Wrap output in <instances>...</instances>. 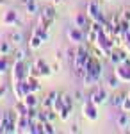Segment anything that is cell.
Here are the masks:
<instances>
[{"instance_id": "1", "label": "cell", "mask_w": 130, "mask_h": 134, "mask_svg": "<svg viewBox=\"0 0 130 134\" xmlns=\"http://www.w3.org/2000/svg\"><path fill=\"white\" fill-rule=\"evenodd\" d=\"M91 54L84 47H79L77 48V55H75V63H73V72H75V75L79 77V79H82L84 77V73H86V64H87V61H89Z\"/></svg>"}, {"instance_id": "2", "label": "cell", "mask_w": 130, "mask_h": 134, "mask_svg": "<svg viewBox=\"0 0 130 134\" xmlns=\"http://www.w3.org/2000/svg\"><path fill=\"white\" fill-rule=\"evenodd\" d=\"M0 118H2V125H4V132H5V134L18 132V129H16V120H18V114H16V111H7V113L2 114Z\"/></svg>"}, {"instance_id": "3", "label": "cell", "mask_w": 130, "mask_h": 134, "mask_svg": "<svg viewBox=\"0 0 130 134\" xmlns=\"http://www.w3.org/2000/svg\"><path fill=\"white\" fill-rule=\"evenodd\" d=\"M86 14L89 16L91 21H100V23H105V16H103V13H102L100 5L94 2V0H91V2H87V7H86Z\"/></svg>"}, {"instance_id": "4", "label": "cell", "mask_w": 130, "mask_h": 134, "mask_svg": "<svg viewBox=\"0 0 130 134\" xmlns=\"http://www.w3.org/2000/svg\"><path fill=\"white\" fill-rule=\"evenodd\" d=\"M82 114H84V118H87L89 122H96V120H98V105H94L89 98H86L84 104H82Z\"/></svg>"}, {"instance_id": "5", "label": "cell", "mask_w": 130, "mask_h": 134, "mask_svg": "<svg viewBox=\"0 0 130 134\" xmlns=\"http://www.w3.org/2000/svg\"><path fill=\"white\" fill-rule=\"evenodd\" d=\"M87 98H89L94 105H102V104L107 102L109 93H107V90H105V88H96V90H93V91H91V95L87 97Z\"/></svg>"}, {"instance_id": "6", "label": "cell", "mask_w": 130, "mask_h": 134, "mask_svg": "<svg viewBox=\"0 0 130 134\" xmlns=\"http://www.w3.org/2000/svg\"><path fill=\"white\" fill-rule=\"evenodd\" d=\"M34 68L38 72V77H50L52 72H54V68L48 66V63L45 61V59H36L34 61Z\"/></svg>"}, {"instance_id": "7", "label": "cell", "mask_w": 130, "mask_h": 134, "mask_svg": "<svg viewBox=\"0 0 130 134\" xmlns=\"http://www.w3.org/2000/svg\"><path fill=\"white\" fill-rule=\"evenodd\" d=\"M128 59V54L127 50H112L109 54V61L114 64V66H120V64H125V61Z\"/></svg>"}, {"instance_id": "8", "label": "cell", "mask_w": 130, "mask_h": 134, "mask_svg": "<svg viewBox=\"0 0 130 134\" xmlns=\"http://www.w3.org/2000/svg\"><path fill=\"white\" fill-rule=\"evenodd\" d=\"M68 38H70V41H73V43H82L84 40H86V32L82 31L80 27H71L70 31H68Z\"/></svg>"}, {"instance_id": "9", "label": "cell", "mask_w": 130, "mask_h": 134, "mask_svg": "<svg viewBox=\"0 0 130 134\" xmlns=\"http://www.w3.org/2000/svg\"><path fill=\"white\" fill-rule=\"evenodd\" d=\"M114 75L120 79L121 82H130V66H127V64H120V66H116Z\"/></svg>"}, {"instance_id": "10", "label": "cell", "mask_w": 130, "mask_h": 134, "mask_svg": "<svg viewBox=\"0 0 130 134\" xmlns=\"http://www.w3.org/2000/svg\"><path fill=\"white\" fill-rule=\"evenodd\" d=\"M75 25H77V27H80L84 32H87V31H89V27H91L89 16H87L86 13H79V14L75 16Z\"/></svg>"}, {"instance_id": "11", "label": "cell", "mask_w": 130, "mask_h": 134, "mask_svg": "<svg viewBox=\"0 0 130 134\" xmlns=\"http://www.w3.org/2000/svg\"><path fill=\"white\" fill-rule=\"evenodd\" d=\"M55 16H57L55 7H43V9L39 11V20L41 21H48V23H52V21L55 20Z\"/></svg>"}, {"instance_id": "12", "label": "cell", "mask_w": 130, "mask_h": 134, "mask_svg": "<svg viewBox=\"0 0 130 134\" xmlns=\"http://www.w3.org/2000/svg\"><path fill=\"white\" fill-rule=\"evenodd\" d=\"M16 129L18 132H30V122L27 116H18L16 120Z\"/></svg>"}, {"instance_id": "13", "label": "cell", "mask_w": 130, "mask_h": 134, "mask_svg": "<svg viewBox=\"0 0 130 134\" xmlns=\"http://www.w3.org/2000/svg\"><path fill=\"white\" fill-rule=\"evenodd\" d=\"M2 21H4L5 25H16V23H18V13L9 9L7 13H4V20Z\"/></svg>"}, {"instance_id": "14", "label": "cell", "mask_w": 130, "mask_h": 134, "mask_svg": "<svg viewBox=\"0 0 130 134\" xmlns=\"http://www.w3.org/2000/svg\"><path fill=\"white\" fill-rule=\"evenodd\" d=\"M41 45H43L41 36H39V34H36V32H32V38H30V41H29V48H30V50H38Z\"/></svg>"}, {"instance_id": "15", "label": "cell", "mask_w": 130, "mask_h": 134, "mask_svg": "<svg viewBox=\"0 0 130 134\" xmlns=\"http://www.w3.org/2000/svg\"><path fill=\"white\" fill-rule=\"evenodd\" d=\"M14 111H16V114H18V116H27L29 107H27V104L23 102V100H18V102L14 104Z\"/></svg>"}, {"instance_id": "16", "label": "cell", "mask_w": 130, "mask_h": 134, "mask_svg": "<svg viewBox=\"0 0 130 134\" xmlns=\"http://www.w3.org/2000/svg\"><path fill=\"white\" fill-rule=\"evenodd\" d=\"M116 124H118V127H128V124H130L128 113H127V111H121V113L118 114V120H116Z\"/></svg>"}, {"instance_id": "17", "label": "cell", "mask_w": 130, "mask_h": 134, "mask_svg": "<svg viewBox=\"0 0 130 134\" xmlns=\"http://www.w3.org/2000/svg\"><path fill=\"white\" fill-rule=\"evenodd\" d=\"M23 5L27 7V13H30V14H36V13H39V5H38V2H36V0L23 2Z\"/></svg>"}, {"instance_id": "18", "label": "cell", "mask_w": 130, "mask_h": 134, "mask_svg": "<svg viewBox=\"0 0 130 134\" xmlns=\"http://www.w3.org/2000/svg\"><path fill=\"white\" fill-rule=\"evenodd\" d=\"M61 100H62V104H64V107H70V109H73V102H75L73 95H68V93H61Z\"/></svg>"}, {"instance_id": "19", "label": "cell", "mask_w": 130, "mask_h": 134, "mask_svg": "<svg viewBox=\"0 0 130 134\" xmlns=\"http://www.w3.org/2000/svg\"><path fill=\"white\" fill-rule=\"evenodd\" d=\"M23 102L27 104V107H38V98H36V93H29V95L23 98Z\"/></svg>"}, {"instance_id": "20", "label": "cell", "mask_w": 130, "mask_h": 134, "mask_svg": "<svg viewBox=\"0 0 130 134\" xmlns=\"http://www.w3.org/2000/svg\"><path fill=\"white\" fill-rule=\"evenodd\" d=\"M125 97H127V95H114V97H112V98H110V105H112V107H121V104H123V100H125Z\"/></svg>"}, {"instance_id": "21", "label": "cell", "mask_w": 130, "mask_h": 134, "mask_svg": "<svg viewBox=\"0 0 130 134\" xmlns=\"http://www.w3.org/2000/svg\"><path fill=\"white\" fill-rule=\"evenodd\" d=\"M43 122H36V124H30V134H43Z\"/></svg>"}, {"instance_id": "22", "label": "cell", "mask_w": 130, "mask_h": 134, "mask_svg": "<svg viewBox=\"0 0 130 134\" xmlns=\"http://www.w3.org/2000/svg\"><path fill=\"white\" fill-rule=\"evenodd\" d=\"M120 79H118V77H116V75H110L109 77V81H107V86H109L110 90H116V88H118V86H120Z\"/></svg>"}, {"instance_id": "23", "label": "cell", "mask_w": 130, "mask_h": 134, "mask_svg": "<svg viewBox=\"0 0 130 134\" xmlns=\"http://www.w3.org/2000/svg\"><path fill=\"white\" fill-rule=\"evenodd\" d=\"M7 68H9V63H7V57L0 54V75L7 72Z\"/></svg>"}, {"instance_id": "24", "label": "cell", "mask_w": 130, "mask_h": 134, "mask_svg": "<svg viewBox=\"0 0 130 134\" xmlns=\"http://www.w3.org/2000/svg\"><path fill=\"white\" fill-rule=\"evenodd\" d=\"M9 52H11V41H2L0 43V54L9 55Z\"/></svg>"}, {"instance_id": "25", "label": "cell", "mask_w": 130, "mask_h": 134, "mask_svg": "<svg viewBox=\"0 0 130 134\" xmlns=\"http://www.w3.org/2000/svg\"><path fill=\"white\" fill-rule=\"evenodd\" d=\"M25 59H27V50L20 48V50L14 52V59L13 61H25Z\"/></svg>"}, {"instance_id": "26", "label": "cell", "mask_w": 130, "mask_h": 134, "mask_svg": "<svg viewBox=\"0 0 130 134\" xmlns=\"http://www.w3.org/2000/svg\"><path fill=\"white\" fill-rule=\"evenodd\" d=\"M29 82H30V90H32V93H38L41 90V86H39V82H38V79H36V77H30Z\"/></svg>"}, {"instance_id": "27", "label": "cell", "mask_w": 130, "mask_h": 134, "mask_svg": "<svg viewBox=\"0 0 130 134\" xmlns=\"http://www.w3.org/2000/svg\"><path fill=\"white\" fill-rule=\"evenodd\" d=\"M71 111H73V109H70V107H64V109H62V111L59 113V118L62 120V122H68V120H70Z\"/></svg>"}, {"instance_id": "28", "label": "cell", "mask_w": 130, "mask_h": 134, "mask_svg": "<svg viewBox=\"0 0 130 134\" xmlns=\"http://www.w3.org/2000/svg\"><path fill=\"white\" fill-rule=\"evenodd\" d=\"M43 131H45L46 134H54L55 132V127H54L52 122H45V124H43Z\"/></svg>"}, {"instance_id": "29", "label": "cell", "mask_w": 130, "mask_h": 134, "mask_svg": "<svg viewBox=\"0 0 130 134\" xmlns=\"http://www.w3.org/2000/svg\"><path fill=\"white\" fill-rule=\"evenodd\" d=\"M21 40H23V36H21L20 32H13V34H11V43H14V45H20Z\"/></svg>"}, {"instance_id": "30", "label": "cell", "mask_w": 130, "mask_h": 134, "mask_svg": "<svg viewBox=\"0 0 130 134\" xmlns=\"http://www.w3.org/2000/svg\"><path fill=\"white\" fill-rule=\"evenodd\" d=\"M121 111L130 113V97H128V95L125 97V100H123V104H121Z\"/></svg>"}, {"instance_id": "31", "label": "cell", "mask_w": 130, "mask_h": 134, "mask_svg": "<svg viewBox=\"0 0 130 134\" xmlns=\"http://www.w3.org/2000/svg\"><path fill=\"white\" fill-rule=\"evenodd\" d=\"M54 109H55V113H57V114L64 109V104H62V100H61V98H57V100L54 102Z\"/></svg>"}, {"instance_id": "32", "label": "cell", "mask_w": 130, "mask_h": 134, "mask_svg": "<svg viewBox=\"0 0 130 134\" xmlns=\"http://www.w3.org/2000/svg\"><path fill=\"white\" fill-rule=\"evenodd\" d=\"M75 55H77V50H68L66 52V59L70 61L71 66H73V63H75Z\"/></svg>"}, {"instance_id": "33", "label": "cell", "mask_w": 130, "mask_h": 134, "mask_svg": "<svg viewBox=\"0 0 130 134\" xmlns=\"http://www.w3.org/2000/svg\"><path fill=\"white\" fill-rule=\"evenodd\" d=\"M121 20H125V21H130V9H125V11H121Z\"/></svg>"}, {"instance_id": "34", "label": "cell", "mask_w": 130, "mask_h": 134, "mask_svg": "<svg viewBox=\"0 0 130 134\" xmlns=\"http://www.w3.org/2000/svg\"><path fill=\"white\" fill-rule=\"evenodd\" d=\"M73 98H75V100H82V93L75 91V93H73Z\"/></svg>"}, {"instance_id": "35", "label": "cell", "mask_w": 130, "mask_h": 134, "mask_svg": "<svg viewBox=\"0 0 130 134\" xmlns=\"http://www.w3.org/2000/svg\"><path fill=\"white\" fill-rule=\"evenodd\" d=\"M5 91H7V88H5V86H0V98L5 95Z\"/></svg>"}, {"instance_id": "36", "label": "cell", "mask_w": 130, "mask_h": 134, "mask_svg": "<svg viewBox=\"0 0 130 134\" xmlns=\"http://www.w3.org/2000/svg\"><path fill=\"white\" fill-rule=\"evenodd\" d=\"M71 132H79V125H71Z\"/></svg>"}, {"instance_id": "37", "label": "cell", "mask_w": 130, "mask_h": 134, "mask_svg": "<svg viewBox=\"0 0 130 134\" xmlns=\"http://www.w3.org/2000/svg\"><path fill=\"white\" fill-rule=\"evenodd\" d=\"M52 2H54V5H59V4H62V2H64V0H52Z\"/></svg>"}, {"instance_id": "38", "label": "cell", "mask_w": 130, "mask_h": 134, "mask_svg": "<svg viewBox=\"0 0 130 134\" xmlns=\"http://www.w3.org/2000/svg\"><path fill=\"white\" fill-rule=\"evenodd\" d=\"M4 132V125H2V118H0V134Z\"/></svg>"}, {"instance_id": "39", "label": "cell", "mask_w": 130, "mask_h": 134, "mask_svg": "<svg viewBox=\"0 0 130 134\" xmlns=\"http://www.w3.org/2000/svg\"><path fill=\"white\" fill-rule=\"evenodd\" d=\"M4 2H5V0H0V5H2V4H4Z\"/></svg>"}, {"instance_id": "40", "label": "cell", "mask_w": 130, "mask_h": 134, "mask_svg": "<svg viewBox=\"0 0 130 134\" xmlns=\"http://www.w3.org/2000/svg\"><path fill=\"white\" fill-rule=\"evenodd\" d=\"M128 97H130V93H128Z\"/></svg>"}]
</instances>
